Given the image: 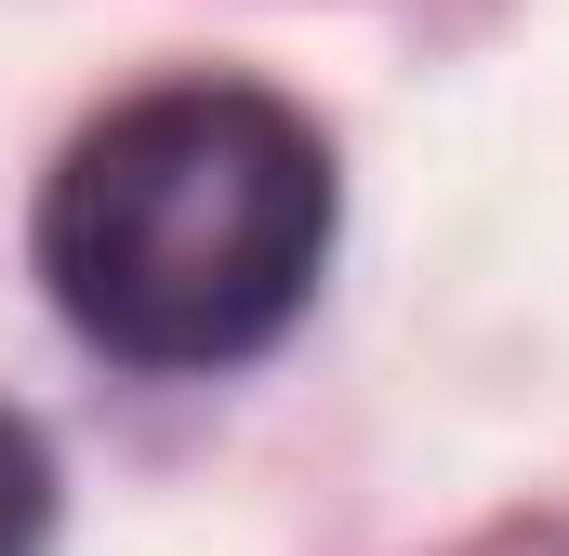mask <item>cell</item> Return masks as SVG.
I'll return each mask as SVG.
<instances>
[{
    "instance_id": "cell-2",
    "label": "cell",
    "mask_w": 569,
    "mask_h": 556,
    "mask_svg": "<svg viewBox=\"0 0 569 556\" xmlns=\"http://www.w3.org/2000/svg\"><path fill=\"white\" fill-rule=\"evenodd\" d=\"M40 544H53V450L27 411H0V556H40Z\"/></svg>"
},
{
    "instance_id": "cell-1",
    "label": "cell",
    "mask_w": 569,
    "mask_h": 556,
    "mask_svg": "<svg viewBox=\"0 0 569 556\" xmlns=\"http://www.w3.org/2000/svg\"><path fill=\"white\" fill-rule=\"evenodd\" d=\"M331 146L252 80H159L40 186V278L120 371H239L318 305Z\"/></svg>"
}]
</instances>
